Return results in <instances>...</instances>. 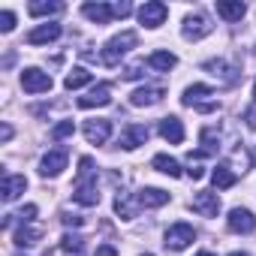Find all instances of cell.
<instances>
[{
	"instance_id": "cell-1",
	"label": "cell",
	"mask_w": 256,
	"mask_h": 256,
	"mask_svg": "<svg viewBox=\"0 0 256 256\" xmlns=\"http://www.w3.org/2000/svg\"><path fill=\"white\" fill-rule=\"evenodd\" d=\"M136 40H139L136 30H120L118 36H112V40L106 42V48H102V64H106V66H118L120 58L136 46Z\"/></svg>"
},
{
	"instance_id": "cell-2",
	"label": "cell",
	"mask_w": 256,
	"mask_h": 256,
	"mask_svg": "<svg viewBox=\"0 0 256 256\" xmlns=\"http://www.w3.org/2000/svg\"><path fill=\"white\" fill-rule=\"evenodd\" d=\"M211 30H214V24L208 22V16H202V12H190V16H184V24H181V36H184V40L199 42V40H205Z\"/></svg>"
},
{
	"instance_id": "cell-3",
	"label": "cell",
	"mask_w": 256,
	"mask_h": 256,
	"mask_svg": "<svg viewBox=\"0 0 256 256\" xmlns=\"http://www.w3.org/2000/svg\"><path fill=\"white\" fill-rule=\"evenodd\" d=\"M196 241V229L190 226V223H172L169 229H166V235H163V244L169 247V250H184V247H190Z\"/></svg>"
},
{
	"instance_id": "cell-4",
	"label": "cell",
	"mask_w": 256,
	"mask_h": 256,
	"mask_svg": "<svg viewBox=\"0 0 256 256\" xmlns=\"http://www.w3.org/2000/svg\"><path fill=\"white\" fill-rule=\"evenodd\" d=\"M66 163H70L66 148H54V151H48V154L40 160V175H42V178H58V175L66 169Z\"/></svg>"
},
{
	"instance_id": "cell-5",
	"label": "cell",
	"mask_w": 256,
	"mask_h": 256,
	"mask_svg": "<svg viewBox=\"0 0 256 256\" xmlns=\"http://www.w3.org/2000/svg\"><path fill=\"white\" fill-rule=\"evenodd\" d=\"M166 16H169L166 4H160V0H148V4L139 10V24H145L148 30H157L166 22Z\"/></svg>"
},
{
	"instance_id": "cell-6",
	"label": "cell",
	"mask_w": 256,
	"mask_h": 256,
	"mask_svg": "<svg viewBox=\"0 0 256 256\" xmlns=\"http://www.w3.org/2000/svg\"><path fill=\"white\" fill-rule=\"evenodd\" d=\"M52 76L48 72H42V70H36V66H28L24 72H22V88L28 90V94H46V90H52Z\"/></svg>"
},
{
	"instance_id": "cell-7",
	"label": "cell",
	"mask_w": 256,
	"mask_h": 256,
	"mask_svg": "<svg viewBox=\"0 0 256 256\" xmlns=\"http://www.w3.org/2000/svg\"><path fill=\"white\" fill-rule=\"evenodd\" d=\"M190 208L202 217H217L220 214V196L214 190H199L193 199H190Z\"/></svg>"
},
{
	"instance_id": "cell-8",
	"label": "cell",
	"mask_w": 256,
	"mask_h": 256,
	"mask_svg": "<svg viewBox=\"0 0 256 256\" xmlns=\"http://www.w3.org/2000/svg\"><path fill=\"white\" fill-rule=\"evenodd\" d=\"M226 226H229V232H235V235H250V232L256 229V217H253V211H247V208H232L229 217H226Z\"/></svg>"
},
{
	"instance_id": "cell-9",
	"label": "cell",
	"mask_w": 256,
	"mask_h": 256,
	"mask_svg": "<svg viewBox=\"0 0 256 256\" xmlns=\"http://www.w3.org/2000/svg\"><path fill=\"white\" fill-rule=\"evenodd\" d=\"M82 133H84V139H88L90 145H106V142H108V136H112V120H106V118L84 120Z\"/></svg>"
},
{
	"instance_id": "cell-10",
	"label": "cell",
	"mask_w": 256,
	"mask_h": 256,
	"mask_svg": "<svg viewBox=\"0 0 256 256\" xmlns=\"http://www.w3.org/2000/svg\"><path fill=\"white\" fill-rule=\"evenodd\" d=\"M148 136H151V130L145 124H130L126 130L120 133V139H118V145L124 148V151H136L139 145H145L148 142Z\"/></svg>"
},
{
	"instance_id": "cell-11",
	"label": "cell",
	"mask_w": 256,
	"mask_h": 256,
	"mask_svg": "<svg viewBox=\"0 0 256 256\" xmlns=\"http://www.w3.org/2000/svg\"><path fill=\"white\" fill-rule=\"evenodd\" d=\"M60 36V24L54 22H46V24H36L30 34H28V46H48Z\"/></svg>"
},
{
	"instance_id": "cell-12",
	"label": "cell",
	"mask_w": 256,
	"mask_h": 256,
	"mask_svg": "<svg viewBox=\"0 0 256 256\" xmlns=\"http://www.w3.org/2000/svg\"><path fill=\"white\" fill-rule=\"evenodd\" d=\"M108 102H112L108 84H96V88H90L84 96H78V108H102V106H108Z\"/></svg>"
},
{
	"instance_id": "cell-13",
	"label": "cell",
	"mask_w": 256,
	"mask_h": 256,
	"mask_svg": "<svg viewBox=\"0 0 256 256\" xmlns=\"http://www.w3.org/2000/svg\"><path fill=\"white\" fill-rule=\"evenodd\" d=\"M72 199L78 205H96L100 202V187H96V178H88V181H78L76 190H72Z\"/></svg>"
},
{
	"instance_id": "cell-14",
	"label": "cell",
	"mask_w": 256,
	"mask_h": 256,
	"mask_svg": "<svg viewBox=\"0 0 256 256\" xmlns=\"http://www.w3.org/2000/svg\"><path fill=\"white\" fill-rule=\"evenodd\" d=\"M139 208H142V205H139V199H136L133 193H124V190H120V193L114 196V214H118L120 220H133V217L139 214Z\"/></svg>"
},
{
	"instance_id": "cell-15",
	"label": "cell",
	"mask_w": 256,
	"mask_h": 256,
	"mask_svg": "<svg viewBox=\"0 0 256 256\" xmlns=\"http://www.w3.org/2000/svg\"><path fill=\"white\" fill-rule=\"evenodd\" d=\"M160 136H163L169 145H181V142H184V124H181V118H175V114L163 118V120H160Z\"/></svg>"
},
{
	"instance_id": "cell-16",
	"label": "cell",
	"mask_w": 256,
	"mask_h": 256,
	"mask_svg": "<svg viewBox=\"0 0 256 256\" xmlns=\"http://www.w3.org/2000/svg\"><path fill=\"white\" fill-rule=\"evenodd\" d=\"M24 190H28V178L24 175H4V187H0L4 202H16Z\"/></svg>"
},
{
	"instance_id": "cell-17",
	"label": "cell",
	"mask_w": 256,
	"mask_h": 256,
	"mask_svg": "<svg viewBox=\"0 0 256 256\" xmlns=\"http://www.w3.org/2000/svg\"><path fill=\"white\" fill-rule=\"evenodd\" d=\"M202 70H205V72H211L214 78H220L223 84H232V82H235V72H238V70H235V66H229V60H223V58H217V60H205V64H202Z\"/></svg>"
},
{
	"instance_id": "cell-18",
	"label": "cell",
	"mask_w": 256,
	"mask_h": 256,
	"mask_svg": "<svg viewBox=\"0 0 256 256\" xmlns=\"http://www.w3.org/2000/svg\"><path fill=\"white\" fill-rule=\"evenodd\" d=\"M163 88H139V90H133L130 94V102L136 106V108H148V106H157L160 100H163Z\"/></svg>"
},
{
	"instance_id": "cell-19",
	"label": "cell",
	"mask_w": 256,
	"mask_h": 256,
	"mask_svg": "<svg viewBox=\"0 0 256 256\" xmlns=\"http://www.w3.org/2000/svg\"><path fill=\"white\" fill-rule=\"evenodd\" d=\"M136 199H139L142 208H163V205L169 202V193L160 190V187H142V190L136 193Z\"/></svg>"
},
{
	"instance_id": "cell-20",
	"label": "cell",
	"mask_w": 256,
	"mask_h": 256,
	"mask_svg": "<svg viewBox=\"0 0 256 256\" xmlns=\"http://www.w3.org/2000/svg\"><path fill=\"white\" fill-rule=\"evenodd\" d=\"M12 241H16L18 247H34V244H40V241H42V226L22 223V226L16 229V235H12Z\"/></svg>"
},
{
	"instance_id": "cell-21",
	"label": "cell",
	"mask_w": 256,
	"mask_h": 256,
	"mask_svg": "<svg viewBox=\"0 0 256 256\" xmlns=\"http://www.w3.org/2000/svg\"><path fill=\"white\" fill-rule=\"evenodd\" d=\"M247 12V6L241 4V0H217V16L223 22H241Z\"/></svg>"
},
{
	"instance_id": "cell-22",
	"label": "cell",
	"mask_w": 256,
	"mask_h": 256,
	"mask_svg": "<svg viewBox=\"0 0 256 256\" xmlns=\"http://www.w3.org/2000/svg\"><path fill=\"white\" fill-rule=\"evenodd\" d=\"M82 16L90 18L94 24H108V22L114 18V12H112L108 4H84V6H82Z\"/></svg>"
},
{
	"instance_id": "cell-23",
	"label": "cell",
	"mask_w": 256,
	"mask_h": 256,
	"mask_svg": "<svg viewBox=\"0 0 256 256\" xmlns=\"http://www.w3.org/2000/svg\"><path fill=\"white\" fill-rule=\"evenodd\" d=\"M211 181H214V187H217V190H229V187H235L238 175L232 172V166H229V163H217V169L211 172Z\"/></svg>"
},
{
	"instance_id": "cell-24",
	"label": "cell",
	"mask_w": 256,
	"mask_h": 256,
	"mask_svg": "<svg viewBox=\"0 0 256 256\" xmlns=\"http://www.w3.org/2000/svg\"><path fill=\"white\" fill-rule=\"evenodd\" d=\"M205 96H214V90H211L208 84H190V88L184 90V96H181V102H184V106H190V108H199Z\"/></svg>"
},
{
	"instance_id": "cell-25",
	"label": "cell",
	"mask_w": 256,
	"mask_h": 256,
	"mask_svg": "<svg viewBox=\"0 0 256 256\" xmlns=\"http://www.w3.org/2000/svg\"><path fill=\"white\" fill-rule=\"evenodd\" d=\"M151 166H154L160 175H169V178H181V163H178L175 157H169V154H157V157L151 160Z\"/></svg>"
},
{
	"instance_id": "cell-26",
	"label": "cell",
	"mask_w": 256,
	"mask_h": 256,
	"mask_svg": "<svg viewBox=\"0 0 256 256\" xmlns=\"http://www.w3.org/2000/svg\"><path fill=\"white\" fill-rule=\"evenodd\" d=\"M175 64H178V58H175L172 52H163V48H160V52H154V54L148 58V66H151V70H157V72H169Z\"/></svg>"
},
{
	"instance_id": "cell-27",
	"label": "cell",
	"mask_w": 256,
	"mask_h": 256,
	"mask_svg": "<svg viewBox=\"0 0 256 256\" xmlns=\"http://www.w3.org/2000/svg\"><path fill=\"white\" fill-rule=\"evenodd\" d=\"M84 84H90V72H88L84 66H72V70L66 72V78H64V88H66V90H78V88H84Z\"/></svg>"
},
{
	"instance_id": "cell-28",
	"label": "cell",
	"mask_w": 256,
	"mask_h": 256,
	"mask_svg": "<svg viewBox=\"0 0 256 256\" xmlns=\"http://www.w3.org/2000/svg\"><path fill=\"white\" fill-rule=\"evenodd\" d=\"M64 6L60 4H52V0H48V4H46V0H34V4L28 6V12L34 16V18H42V16H54V12H60Z\"/></svg>"
},
{
	"instance_id": "cell-29",
	"label": "cell",
	"mask_w": 256,
	"mask_h": 256,
	"mask_svg": "<svg viewBox=\"0 0 256 256\" xmlns=\"http://www.w3.org/2000/svg\"><path fill=\"white\" fill-rule=\"evenodd\" d=\"M60 250H64V253H82V250H84V238L66 232V235L60 238Z\"/></svg>"
},
{
	"instance_id": "cell-30",
	"label": "cell",
	"mask_w": 256,
	"mask_h": 256,
	"mask_svg": "<svg viewBox=\"0 0 256 256\" xmlns=\"http://www.w3.org/2000/svg\"><path fill=\"white\" fill-rule=\"evenodd\" d=\"M199 139H202V145H205V154H208V151H217V148H220V133L214 130V126H205Z\"/></svg>"
},
{
	"instance_id": "cell-31",
	"label": "cell",
	"mask_w": 256,
	"mask_h": 256,
	"mask_svg": "<svg viewBox=\"0 0 256 256\" xmlns=\"http://www.w3.org/2000/svg\"><path fill=\"white\" fill-rule=\"evenodd\" d=\"M72 133H76V124H72V120H60L54 130H52V139H54V142H64V139H70Z\"/></svg>"
},
{
	"instance_id": "cell-32",
	"label": "cell",
	"mask_w": 256,
	"mask_h": 256,
	"mask_svg": "<svg viewBox=\"0 0 256 256\" xmlns=\"http://www.w3.org/2000/svg\"><path fill=\"white\" fill-rule=\"evenodd\" d=\"M205 157V151H196V154H190V169H187V175L193 178V181H199V178H205V169H202V160Z\"/></svg>"
},
{
	"instance_id": "cell-33",
	"label": "cell",
	"mask_w": 256,
	"mask_h": 256,
	"mask_svg": "<svg viewBox=\"0 0 256 256\" xmlns=\"http://www.w3.org/2000/svg\"><path fill=\"white\" fill-rule=\"evenodd\" d=\"M145 76V60H136V64H130V66H124V78L126 82H136V78H142Z\"/></svg>"
},
{
	"instance_id": "cell-34",
	"label": "cell",
	"mask_w": 256,
	"mask_h": 256,
	"mask_svg": "<svg viewBox=\"0 0 256 256\" xmlns=\"http://www.w3.org/2000/svg\"><path fill=\"white\" fill-rule=\"evenodd\" d=\"M94 172H96V169H94V160H90V157H82V160H78V181L94 178Z\"/></svg>"
},
{
	"instance_id": "cell-35",
	"label": "cell",
	"mask_w": 256,
	"mask_h": 256,
	"mask_svg": "<svg viewBox=\"0 0 256 256\" xmlns=\"http://www.w3.org/2000/svg\"><path fill=\"white\" fill-rule=\"evenodd\" d=\"M0 30H4V34H12L16 30V12H10V10L0 12Z\"/></svg>"
},
{
	"instance_id": "cell-36",
	"label": "cell",
	"mask_w": 256,
	"mask_h": 256,
	"mask_svg": "<svg viewBox=\"0 0 256 256\" xmlns=\"http://www.w3.org/2000/svg\"><path fill=\"white\" fill-rule=\"evenodd\" d=\"M36 211H40L36 205H24V208H22V211H18L16 217H18L22 223H34V217H36Z\"/></svg>"
},
{
	"instance_id": "cell-37",
	"label": "cell",
	"mask_w": 256,
	"mask_h": 256,
	"mask_svg": "<svg viewBox=\"0 0 256 256\" xmlns=\"http://www.w3.org/2000/svg\"><path fill=\"white\" fill-rule=\"evenodd\" d=\"M112 12H114V18H126V16L133 12V6H130V4H114Z\"/></svg>"
},
{
	"instance_id": "cell-38",
	"label": "cell",
	"mask_w": 256,
	"mask_h": 256,
	"mask_svg": "<svg viewBox=\"0 0 256 256\" xmlns=\"http://www.w3.org/2000/svg\"><path fill=\"white\" fill-rule=\"evenodd\" d=\"M60 220H64L66 226H82V223H84V217H78V214H64Z\"/></svg>"
},
{
	"instance_id": "cell-39",
	"label": "cell",
	"mask_w": 256,
	"mask_h": 256,
	"mask_svg": "<svg viewBox=\"0 0 256 256\" xmlns=\"http://www.w3.org/2000/svg\"><path fill=\"white\" fill-rule=\"evenodd\" d=\"M96 256H118V250H114L112 244H100V247H96Z\"/></svg>"
},
{
	"instance_id": "cell-40",
	"label": "cell",
	"mask_w": 256,
	"mask_h": 256,
	"mask_svg": "<svg viewBox=\"0 0 256 256\" xmlns=\"http://www.w3.org/2000/svg\"><path fill=\"white\" fill-rule=\"evenodd\" d=\"M244 120H247L250 130H256V108H247V112H244Z\"/></svg>"
},
{
	"instance_id": "cell-41",
	"label": "cell",
	"mask_w": 256,
	"mask_h": 256,
	"mask_svg": "<svg viewBox=\"0 0 256 256\" xmlns=\"http://www.w3.org/2000/svg\"><path fill=\"white\" fill-rule=\"evenodd\" d=\"M10 139H12V126L4 124V126H0V142H10Z\"/></svg>"
},
{
	"instance_id": "cell-42",
	"label": "cell",
	"mask_w": 256,
	"mask_h": 256,
	"mask_svg": "<svg viewBox=\"0 0 256 256\" xmlns=\"http://www.w3.org/2000/svg\"><path fill=\"white\" fill-rule=\"evenodd\" d=\"M229 256H250V253H241V250H235V253H229Z\"/></svg>"
},
{
	"instance_id": "cell-43",
	"label": "cell",
	"mask_w": 256,
	"mask_h": 256,
	"mask_svg": "<svg viewBox=\"0 0 256 256\" xmlns=\"http://www.w3.org/2000/svg\"><path fill=\"white\" fill-rule=\"evenodd\" d=\"M253 102H256V82H253Z\"/></svg>"
},
{
	"instance_id": "cell-44",
	"label": "cell",
	"mask_w": 256,
	"mask_h": 256,
	"mask_svg": "<svg viewBox=\"0 0 256 256\" xmlns=\"http://www.w3.org/2000/svg\"><path fill=\"white\" fill-rule=\"evenodd\" d=\"M196 256H214V253H196Z\"/></svg>"
},
{
	"instance_id": "cell-45",
	"label": "cell",
	"mask_w": 256,
	"mask_h": 256,
	"mask_svg": "<svg viewBox=\"0 0 256 256\" xmlns=\"http://www.w3.org/2000/svg\"><path fill=\"white\" fill-rule=\"evenodd\" d=\"M142 256H154V253H142Z\"/></svg>"
},
{
	"instance_id": "cell-46",
	"label": "cell",
	"mask_w": 256,
	"mask_h": 256,
	"mask_svg": "<svg viewBox=\"0 0 256 256\" xmlns=\"http://www.w3.org/2000/svg\"><path fill=\"white\" fill-rule=\"evenodd\" d=\"M253 160H256V151H253Z\"/></svg>"
}]
</instances>
